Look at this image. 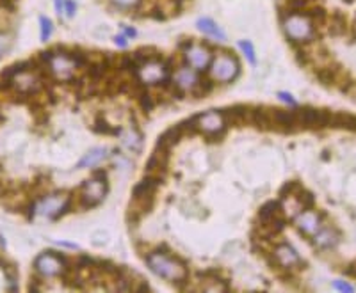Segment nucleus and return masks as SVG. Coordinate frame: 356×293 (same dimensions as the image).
I'll use <instances>...</instances> for the list:
<instances>
[{
	"label": "nucleus",
	"instance_id": "20",
	"mask_svg": "<svg viewBox=\"0 0 356 293\" xmlns=\"http://www.w3.org/2000/svg\"><path fill=\"white\" fill-rule=\"evenodd\" d=\"M180 139H182V131L178 130V126H173L160 135L159 141H157V146H160L164 149H171L175 144H178Z\"/></svg>",
	"mask_w": 356,
	"mask_h": 293
},
{
	"label": "nucleus",
	"instance_id": "13",
	"mask_svg": "<svg viewBox=\"0 0 356 293\" xmlns=\"http://www.w3.org/2000/svg\"><path fill=\"white\" fill-rule=\"evenodd\" d=\"M173 82L177 84L183 93H191L194 87L200 82V75L196 69L189 68L187 64H183L182 68H178L177 71H173Z\"/></svg>",
	"mask_w": 356,
	"mask_h": 293
},
{
	"label": "nucleus",
	"instance_id": "36",
	"mask_svg": "<svg viewBox=\"0 0 356 293\" xmlns=\"http://www.w3.org/2000/svg\"><path fill=\"white\" fill-rule=\"evenodd\" d=\"M9 194H13V190H11V187H9V183H4V181H0V201L2 199H6Z\"/></svg>",
	"mask_w": 356,
	"mask_h": 293
},
{
	"label": "nucleus",
	"instance_id": "27",
	"mask_svg": "<svg viewBox=\"0 0 356 293\" xmlns=\"http://www.w3.org/2000/svg\"><path fill=\"white\" fill-rule=\"evenodd\" d=\"M109 2L121 11H137L141 7L143 0H109Z\"/></svg>",
	"mask_w": 356,
	"mask_h": 293
},
{
	"label": "nucleus",
	"instance_id": "6",
	"mask_svg": "<svg viewBox=\"0 0 356 293\" xmlns=\"http://www.w3.org/2000/svg\"><path fill=\"white\" fill-rule=\"evenodd\" d=\"M105 194H107V181H100L97 178L87 179V181H84L79 194L80 208L87 210V208L97 206V204H100L104 201Z\"/></svg>",
	"mask_w": 356,
	"mask_h": 293
},
{
	"label": "nucleus",
	"instance_id": "26",
	"mask_svg": "<svg viewBox=\"0 0 356 293\" xmlns=\"http://www.w3.org/2000/svg\"><path fill=\"white\" fill-rule=\"evenodd\" d=\"M93 130L97 131V134H109V135H118V134H121L120 128H111V126H109L107 121L102 119V117H98V119L94 121Z\"/></svg>",
	"mask_w": 356,
	"mask_h": 293
},
{
	"label": "nucleus",
	"instance_id": "34",
	"mask_svg": "<svg viewBox=\"0 0 356 293\" xmlns=\"http://www.w3.org/2000/svg\"><path fill=\"white\" fill-rule=\"evenodd\" d=\"M301 190V185L297 181H289L287 185L281 189V197H287V196H296L297 192Z\"/></svg>",
	"mask_w": 356,
	"mask_h": 293
},
{
	"label": "nucleus",
	"instance_id": "15",
	"mask_svg": "<svg viewBox=\"0 0 356 293\" xmlns=\"http://www.w3.org/2000/svg\"><path fill=\"white\" fill-rule=\"evenodd\" d=\"M253 124L258 130H273V107H253Z\"/></svg>",
	"mask_w": 356,
	"mask_h": 293
},
{
	"label": "nucleus",
	"instance_id": "5",
	"mask_svg": "<svg viewBox=\"0 0 356 293\" xmlns=\"http://www.w3.org/2000/svg\"><path fill=\"white\" fill-rule=\"evenodd\" d=\"M297 124L301 128H308V130H317V128L329 126V119H331V112L326 109H314V107H301L296 109Z\"/></svg>",
	"mask_w": 356,
	"mask_h": 293
},
{
	"label": "nucleus",
	"instance_id": "25",
	"mask_svg": "<svg viewBox=\"0 0 356 293\" xmlns=\"http://www.w3.org/2000/svg\"><path fill=\"white\" fill-rule=\"evenodd\" d=\"M303 14H306V16L310 18V21L315 27H317V25H322L326 21V11L322 9V7H310V9H306Z\"/></svg>",
	"mask_w": 356,
	"mask_h": 293
},
{
	"label": "nucleus",
	"instance_id": "4",
	"mask_svg": "<svg viewBox=\"0 0 356 293\" xmlns=\"http://www.w3.org/2000/svg\"><path fill=\"white\" fill-rule=\"evenodd\" d=\"M73 208V196L69 194H52V196H45L43 199H39L36 203V214H41L45 217L56 219L62 217L64 214H68Z\"/></svg>",
	"mask_w": 356,
	"mask_h": 293
},
{
	"label": "nucleus",
	"instance_id": "37",
	"mask_svg": "<svg viewBox=\"0 0 356 293\" xmlns=\"http://www.w3.org/2000/svg\"><path fill=\"white\" fill-rule=\"evenodd\" d=\"M333 288H335V290H342V291H353L354 290L351 284L344 283V281H335V283H333Z\"/></svg>",
	"mask_w": 356,
	"mask_h": 293
},
{
	"label": "nucleus",
	"instance_id": "11",
	"mask_svg": "<svg viewBox=\"0 0 356 293\" xmlns=\"http://www.w3.org/2000/svg\"><path fill=\"white\" fill-rule=\"evenodd\" d=\"M274 259L278 261V265L283 267V269L294 270V269H304V263L301 261L299 254L296 252V249L289 244H280L274 247L273 251Z\"/></svg>",
	"mask_w": 356,
	"mask_h": 293
},
{
	"label": "nucleus",
	"instance_id": "12",
	"mask_svg": "<svg viewBox=\"0 0 356 293\" xmlns=\"http://www.w3.org/2000/svg\"><path fill=\"white\" fill-rule=\"evenodd\" d=\"M273 130L291 134L299 130L296 111H283V109H273Z\"/></svg>",
	"mask_w": 356,
	"mask_h": 293
},
{
	"label": "nucleus",
	"instance_id": "40",
	"mask_svg": "<svg viewBox=\"0 0 356 293\" xmlns=\"http://www.w3.org/2000/svg\"><path fill=\"white\" fill-rule=\"evenodd\" d=\"M54 4H56V11L59 18H62L64 16V0H54Z\"/></svg>",
	"mask_w": 356,
	"mask_h": 293
},
{
	"label": "nucleus",
	"instance_id": "8",
	"mask_svg": "<svg viewBox=\"0 0 356 293\" xmlns=\"http://www.w3.org/2000/svg\"><path fill=\"white\" fill-rule=\"evenodd\" d=\"M212 57H214V56H212V52L207 48V46H205V45H196V43H193V45H191L189 48L183 52V62H185L189 68L196 69L198 73L208 69Z\"/></svg>",
	"mask_w": 356,
	"mask_h": 293
},
{
	"label": "nucleus",
	"instance_id": "1",
	"mask_svg": "<svg viewBox=\"0 0 356 293\" xmlns=\"http://www.w3.org/2000/svg\"><path fill=\"white\" fill-rule=\"evenodd\" d=\"M146 263L152 269V272H155L159 277L162 279H168L170 283L180 284L187 281V272L185 265L180 263L178 259L171 258L168 252H160V251H153L146 256Z\"/></svg>",
	"mask_w": 356,
	"mask_h": 293
},
{
	"label": "nucleus",
	"instance_id": "28",
	"mask_svg": "<svg viewBox=\"0 0 356 293\" xmlns=\"http://www.w3.org/2000/svg\"><path fill=\"white\" fill-rule=\"evenodd\" d=\"M296 199L299 201V204L303 206V210H312V208H314V204H315V199H314V196H312V192L303 190V189L296 194Z\"/></svg>",
	"mask_w": 356,
	"mask_h": 293
},
{
	"label": "nucleus",
	"instance_id": "30",
	"mask_svg": "<svg viewBox=\"0 0 356 293\" xmlns=\"http://www.w3.org/2000/svg\"><path fill=\"white\" fill-rule=\"evenodd\" d=\"M39 27H41V41H49L50 36H52V32H54L52 20L46 16H41L39 18Z\"/></svg>",
	"mask_w": 356,
	"mask_h": 293
},
{
	"label": "nucleus",
	"instance_id": "39",
	"mask_svg": "<svg viewBox=\"0 0 356 293\" xmlns=\"http://www.w3.org/2000/svg\"><path fill=\"white\" fill-rule=\"evenodd\" d=\"M114 43L118 46H121V48H125V46L128 45V41H127V36L125 34H118V36H114Z\"/></svg>",
	"mask_w": 356,
	"mask_h": 293
},
{
	"label": "nucleus",
	"instance_id": "9",
	"mask_svg": "<svg viewBox=\"0 0 356 293\" xmlns=\"http://www.w3.org/2000/svg\"><path fill=\"white\" fill-rule=\"evenodd\" d=\"M168 160H170V149H164L160 146H155L152 156L146 162V176L150 178L159 179L160 183L166 178V169H168Z\"/></svg>",
	"mask_w": 356,
	"mask_h": 293
},
{
	"label": "nucleus",
	"instance_id": "19",
	"mask_svg": "<svg viewBox=\"0 0 356 293\" xmlns=\"http://www.w3.org/2000/svg\"><path fill=\"white\" fill-rule=\"evenodd\" d=\"M107 158V149L105 148H97L93 149V151H89L86 156H84L82 160H80L79 164H77V167L79 169H86V167H93L97 166V164H100L102 160Z\"/></svg>",
	"mask_w": 356,
	"mask_h": 293
},
{
	"label": "nucleus",
	"instance_id": "38",
	"mask_svg": "<svg viewBox=\"0 0 356 293\" xmlns=\"http://www.w3.org/2000/svg\"><path fill=\"white\" fill-rule=\"evenodd\" d=\"M278 98H280L281 101H285V103H289V105H296V100L289 93H278Z\"/></svg>",
	"mask_w": 356,
	"mask_h": 293
},
{
	"label": "nucleus",
	"instance_id": "41",
	"mask_svg": "<svg viewBox=\"0 0 356 293\" xmlns=\"http://www.w3.org/2000/svg\"><path fill=\"white\" fill-rule=\"evenodd\" d=\"M93 178L100 179V181H107V171H104V169L94 171V173H93Z\"/></svg>",
	"mask_w": 356,
	"mask_h": 293
},
{
	"label": "nucleus",
	"instance_id": "3",
	"mask_svg": "<svg viewBox=\"0 0 356 293\" xmlns=\"http://www.w3.org/2000/svg\"><path fill=\"white\" fill-rule=\"evenodd\" d=\"M239 73H241V64L237 57H233L230 52L216 54L208 66V76L221 84H230L237 78Z\"/></svg>",
	"mask_w": 356,
	"mask_h": 293
},
{
	"label": "nucleus",
	"instance_id": "35",
	"mask_svg": "<svg viewBox=\"0 0 356 293\" xmlns=\"http://www.w3.org/2000/svg\"><path fill=\"white\" fill-rule=\"evenodd\" d=\"M75 11H77V4L73 0H64V14L68 18H73L75 16Z\"/></svg>",
	"mask_w": 356,
	"mask_h": 293
},
{
	"label": "nucleus",
	"instance_id": "14",
	"mask_svg": "<svg viewBox=\"0 0 356 293\" xmlns=\"http://www.w3.org/2000/svg\"><path fill=\"white\" fill-rule=\"evenodd\" d=\"M296 228L303 234H315L321 228V219H319V215L315 211L303 210L296 217Z\"/></svg>",
	"mask_w": 356,
	"mask_h": 293
},
{
	"label": "nucleus",
	"instance_id": "17",
	"mask_svg": "<svg viewBox=\"0 0 356 293\" xmlns=\"http://www.w3.org/2000/svg\"><path fill=\"white\" fill-rule=\"evenodd\" d=\"M340 68L339 66H331V64H324V66H319L315 69V76L321 84L324 86H335V80H337V75H339Z\"/></svg>",
	"mask_w": 356,
	"mask_h": 293
},
{
	"label": "nucleus",
	"instance_id": "32",
	"mask_svg": "<svg viewBox=\"0 0 356 293\" xmlns=\"http://www.w3.org/2000/svg\"><path fill=\"white\" fill-rule=\"evenodd\" d=\"M178 130L182 131V135H187V134H198V126H196V116L194 117H189V119L182 121V123L177 124Z\"/></svg>",
	"mask_w": 356,
	"mask_h": 293
},
{
	"label": "nucleus",
	"instance_id": "43",
	"mask_svg": "<svg viewBox=\"0 0 356 293\" xmlns=\"http://www.w3.org/2000/svg\"><path fill=\"white\" fill-rule=\"evenodd\" d=\"M0 171H2V166H0Z\"/></svg>",
	"mask_w": 356,
	"mask_h": 293
},
{
	"label": "nucleus",
	"instance_id": "21",
	"mask_svg": "<svg viewBox=\"0 0 356 293\" xmlns=\"http://www.w3.org/2000/svg\"><path fill=\"white\" fill-rule=\"evenodd\" d=\"M337 234L335 231L331 229H321V231L315 233V238H314V244L321 249H329V247H335L337 245Z\"/></svg>",
	"mask_w": 356,
	"mask_h": 293
},
{
	"label": "nucleus",
	"instance_id": "18",
	"mask_svg": "<svg viewBox=\"0 0 356 293\" xmlns=\"http://www.w3.org/2000/svg\"><path fill=\"white\" fill-rule=\"evenodd\" d=\"M159 183H160L159 179L150 178V176H145V178H143L141 181L134 187L132 194H134V196H155Z\"/></svg>",
	"mask_w": 356,
	"mask_h": 293
},
{
	"label": "nucleus",
	"instance_id": "23",
	"mask_svg": "<svg viewBox=\"0 0 356 293\" xmlns=\"http://www.w3.org/2000/svg\"><path fill=\"white\" fill-rule=\"evenodd\" d=\"M347 31V18L342 11H335L333 14V20H331V25H329V32L333 36H342L346 34Z\"/></svg>",
	"mask_w": 356,
	"mask_h": 293
},
{
	"label": "nucleus",
	"instance_id": "16",
	"mask_svg": "<svg viewBox=\"0 0 356 293\" xmlns=\"http://www.w3.org/2000/svg\"><path fill=\"white\" fill-rule=\"evenodd\" d=\"M196 27H198V31H201L205 36H208V38H214L216 41H225L226 39V32L223 31L212 18H200V20L196 21Z\"/></svg>",
	"mask_w": 356,
	"mask_h": 293
},
{
	"label": "nucleus",
	"instance_id": "2",
	"mask_svg": "<svg viewBox=\"0 0 356 293\" xmlns=\"http://www.w3.org/2000/svg\"><path fill=\"white\" fill-rule=\"evenodd\" d=\"M283 32L292 45H308L315 38V25L303 13H289L281 18Z\"/></svg>",
	"mask_w": 356,
	"mask_h": 293
},
{
	"label": "nucleus",
	"instance_id": "24",
	"mask_svg": "<svg viewBox=\"0 0 356 293\" xmlns=\"http://www.w3.org/2000/svg\"><path fill=\"white\" fill-rule=\"evenodd\" d=\"M214 84H216V80L212 78V76H208V78H200L198 86L194 87L191 93H193L194 98H205L207 94L212 93V89H214Z\"/></svg>",
	"mask_w": 356,
	"mask_h": 293
},
{
	"label": "nucleus",
	"instance_id": "42",
	"mask_svg": "<svg viewBox=\"0 0 356 293\" xmlns=\"http://www.w3.org/2000/svg\"><path fill=\"white\" fill-rule=\"evenodd\" d=\"M121 31H123V34L127 36V38H135V34H137L135 29H130V27H123Z\"/></svg>",
	"mask_w": 356,
	"mask_h": 293
},
{
	"label": "nucleus",
	"instance_id": "22",
	"mask_svg": "<svg viewBox=\"0 0 356 293\" xmlns=\"http://www.w3.org/2000/svg\"><path fill=\"white\" fill-rule=\"evenodd\" d=\"M280 211H281V201H267V203L264 204V206L260 208V211H258L260 222L271 221L273 217L280 215Z\"/></svg>",
	"mask_w": 356,
	"mask_h": 293
},
{
	"label": "nucleus",
	"instance_id": "29",
	"mask_svg": "<svg viewBox=\"0 0 356 293\" xmlns=\"http://www.w3.org/2000/svg\"><path fill=\"white\" fill-rule=\"evenodd\" d=\"M137 101H139V105H141V109L145 112H150L153 107H155V103H153V96L146 89H143L141 93L137 94Z\"/></svg>",
	"mask_w": 356,
	"mask_h": 293
},
{
	"label": "nucleus",
	"instance_id": "7",
	"mask_svg": "<svg viewBox=\"0 0 356 293\" xmlns=\"http://www.w3.org/2000/svg\"><path fill=\"white\" fill-rule=\"evenodd\" d=\"M34 267L41 276L45 277H56L62 276L66 270V258H62L57 252H43L36 258Z\"/></svg>",
	"mask_w": 356,
	"mask_h": 293
},
{
	"label": "nucleus",
	"instance_id": "10",
	"mask_svg": "<svg viewBox=\"0 0 356 293\" xmlns=\"http://www.w3.org/2000/svg\"><path fill=\"white\" fill-rule=\"evenodd\" d=\"M196 126L198 131H201V134L216 135V134H225L226 123L221 116V111H210L196 116Z\"/></svg>",
	"mask_w": 356,
	"mask_h": 293
},
{
	"label": "nucleus",
	"instance_id": "31",
	"mask_svg": "<svg viewBox=\"0 0 356 293\" xmlns=\"http://www.w3.org/2000/svg\"><path fill=\"white\" fill-rule=\"evenodd\" d=\"M125 146L127 148H130L132 151H139V149L143 148V141H141V135H137L135 131H130V134L125 137Z\"/></svg>",
	"mask_w": 356,
	"mask_h": 293
},
{
	"label": "nucleus",
	"instance_id": "33",
	"mask_svg": "<svg viewBox=\"0 0 356 293\" xmlns=\"http://www.w3.org/2000/svg\"><path fill=\"white\" fill-rule=\"evenodd\" d=\"M239 48L242 50V54H244L246 57H248V61L251 62L253 66L256 64V56H255V48H253V45L249 41H241L239 43Z\"/></svg>",
	"mask_w": 356,
	"mask_h": 293
}]
</instances>
